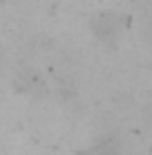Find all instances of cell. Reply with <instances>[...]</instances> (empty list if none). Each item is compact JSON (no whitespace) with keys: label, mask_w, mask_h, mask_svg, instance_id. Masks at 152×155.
Here are the masks:
<instances>
[{"label":"cell","mask_w":152,"mask_h":155,"mask_svg":"<svg viewBox=\"0 0 152 155\" xmlns=\"http://www.w3.org/2000/svg\"><path fill=\"white\" fill-rule=\"evenodd\" d=\"M20 81H23V85H20V90H29V92H38V90L45 88V81L38 77L36 72H23L20 74Z\"/></svg>","instance_id":"7a4b0ae2"},{"label":"cell","mask_w":152,"mask_h":155,"mask_svg":"<svg viewBox=\"0 0 152 155\" xmlns=\"http://www.w3.org/2000/svg\"><path fill=\"white\" fill-rule=\"evenodd\" d=\"M114 20H116V16H114V14L98 16V18L94 20V31H96L101 38H110V36H114V34H116V27H119Z\"/></svg>","instance_id":"6da1fadb"}]
</instances>
